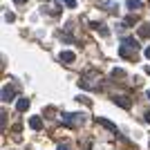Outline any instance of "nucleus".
Here are the masks:
<instances>
[{
	"label": "nucleus",
	"mask_w": 150,
	"mask_h": 150,
	"mask_svg": "<svg viewBox=\"0 0 150 150\" xmlns=\"http://www.w3.org/2000/svg\"><path fill=\"white\" fill-rule=\"evenodd\" d=\"M11 99H13V90L5 88V90H2V101H11Z\"/></svg>",
	"instance_id": "obj_1"
},
{
	"label": "nucleus",
	"mask_w": 150,
	"mask_h": 150,
	"mask_svg": "<svg viewBox=\"0 0 150 150\" xmlns=\"http://www.w3.org/2000/svg\"><path fill=\"white\" fill-rule=\"evenodd\" d=\"M139 36H141V38H148L150 36V25H141V27H139Z\"/></svg>",
	"instance_id": "obj_2"
},
{
	"label": "nucleus",
	"mask_w": 150,
	"mask_h": 150,
	"mask_svg": "<svg viewBox=\"0 0 150 150\" xmlns=\"http://www.w3.org/2000/svg\"><path fill=\"white\" fill-rule=\"evenodd\" d=\"M29 125H31V128H34V130H40V128H43V121L38 119V117H34V119L29 121Z\"/></svg>",
	"instance_id": "obj_3"
},
{
	"label": "nucleus",
	"mask_w": 150,
	"mask_h": 150,
	"mask_svg": "<svg viewBox=\"0 0 150 150\" xmlns=\"http://www.w3.org/2000/svg\"><path fill=\"white\" fill-rule=\"evenodd\" d=\"M61 61L72 63V61H74V54H72V52H63V54H61Z\"/></svg>",
	"instance_id": "obj_4"
},
{
	"label": "nucleus",
	"mask_w": 150,
	"mask_h": 150,
	"mask_svg": "<svg viewBox=\"0 0 150 150\" xmlns=\"http://www.w3.org/2000/svg\"><path fill=\"white\" fill-rule=\"evenodd\" d=\"M27 108H29V101H27V99H20L18 101V110L23 112V110H27Z\"/></svg>",
	"instance_id": "obj_5"
},
{
	"label": "nucleus",
	"mask_w": 150,
	"mask_h": 150,
	"mask_svg": "<svg viewBox=\"0 0 150 150\" xmlns=\"http://www.w3.org/2000/svg\"><path fill=\"white\" fill-rule=\"evenodd\" d=\"M128 7H130V9H139V7H141V0H128Z\"/></svg>",
	"instance_id": "obj_6"
},
{
	"label": "nucleus",
	"mask_w": 150,
	"mask_h": 150,
	"mask_svg": "<svg viewBox=\"0 0 150 150\" xmlns=\"http://www.w3.org/2000/svg\"><path fill=\"white\" fill-rule=\"evenodd\" d=\"M65 2H67V7H74L76 5V0H65Z\"/></svg>",
	"instance_id": "obj_7"
},
{
	"label": "nucleus",
	"mask_w": 150,
	"mask_h": 150,
	"mask_svg": "<svg viewBox=\"0 0 150 150\" xmlns=\"http://www.w3.org/2000/svg\"><path fill=\"white\" fill-rule=\"evenodd\" d=\"M146 56H148V58H150V47H148V50H146Z\"/></svg>",
	"instance_id": "obj_8"
},
{
	"label": "nucleus",
	"mask_w": 150,
	"mask_h": 150,
	"mask_svg": "<svg viewBox=\"0 0 150 150\" xmlns=\"http://www.w3.org/2000/svg\"><path fill=\"white\" fill-rule=\"evenodd\" d=\"M58 150H67V148H65V146H61V148H58Z\"/></svg>",
	"instance_id": "obj_9"
},
{
	"label": "nucleus",
	"mask_w": 150,
	"mask_h": 150,
	"mask_svg": "<svg viewBox=\"0 0 150 150\" xmlns=\"http://www.w3.org/2000/svg\"><path fill=\"white\" fill-rule=\"evenodd\" d=\"M16 2H18V5H20V2H25V0H16Z\"/></svg>",
	"instance_id": "obj_10"
},
{
	"label": "nucleus",
	"mask_w": 150,
	"mask_h": 150,
	"mask_svg": "<svg viewBox=\"0 0 150 150\" xmlns=\"http://www.w3.org/2000/svg\"><path fill=\"white\" fill-rule=\"evenodd\" d=\"M146 72H148V74H150V67H146Z\"/></svg>",
	"instance_id": "obj_11"
},
{
	"label": "nucleus",
	"mask_w": 150,
	"mask_h": 150,
	"mask_svg": "<svg viewBox=\"0 0 150 150\" xmlns=\"http://www.w3.org/2000/svg\"><path fill=\"white\" fill-rule=\"evenodd\" d=\"M148 96H150V92H148Z\"/></svg>",
	"instance_id": "obj_12"
}]
</instances>
